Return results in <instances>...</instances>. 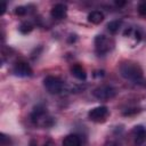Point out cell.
<instances>
[{
  "label": "cell",
  "mask_w": 146,
  "mask_h": 146,
  "mask_svg": "<svg viewBox=\"0 0 146 146\" xmlns=\"http://www.w3.org/2000/svg\"><path fill=\"white\" fill-rule=\"evenodd\" d=\"M120 73L121 75L127 79L130 80L132 82H139L143 79V70L141 67L133 62H124L120 65Z\"/></svg>",
  "instance_id": "cell-1"
},
{
  "label": "cell",
  "mask_w": 146,
  "mask_h": 146,
  "mask_svg": "<svg viewBox=\"0 0 146 146\" xmlns=\"http://www.w3.org/2000/svg\"><path fill=\"white\" fill-rule=\"evenodd\" d=\"M31 119L36 125H40V127H50L54 124L52 117L49 116L46 108L40 105L34 107V110L31 114Z\"/></svg>",
  "instance_id": "cell-2"
},
{
  "label": "cell",
  "mask_w": 146,
  "mask_h": 146,
  "mask_svg": "<svg viewBox=\"0 0 146 146\" xmlns=\"http://www.w3.org/2000/svg\"><path fill=\"white\" fill-rule=\"evenodd\" d=\"M43 86L49 94H54V95L60 94L64 89V82L59 78L52 75H49L43 80Z\"/></svg>",
  "instance_id": "cell-3"
},
{
  "label": "cell",
  "mask_w": 146,
  "mask_h": 146,
  "mask_svg": "<svg viewBox=\"0 0 146 146\" xmlns=\"http://www.w3.org/2000/svg\"><path fill=\"white\" fill-rule=\"evenodd\" d=\"M92 95L99 100H107V99H112L113 97H115L116 89L113 88L112 86L104 84V86H99L96 89H94Z\"/></svg>",
  "instance_id": "cell-4"
},
{
  "label": "cell",
  "mask_w": 146,
  "mask_h": 146,
  "mask_svg": "<svg viewBox=\"0 0 146 146\" xmlns=\"http://www.w3.org/2000/svg\"><path fill=\"white\" fill-rule=\"evenodd\" d=\"M108 115V108L106 106H97L89 111L88 116L94 122H104Z\"/></svg>",
  "instance_id": "cell-5"
},
{
  "label": "cell",
  "mask_w": 146,
  "mask_h": 146,
  "mask_svg": "<svg viewBox=\"0 0 146 146\" xmlns=\"http://www.w3.org/2000/svg\"><path fill=\"white\" fill-rule=\"evenodd\" d=\"M95 46H96V50L99 55H104L107 51H110L111 49V44H110V40L105 36V35H97L95 38Z\"/></svg>",
  "instance_id": "cell-6"
},
{
  "label": "cell",
  "mask_w": 146,
  "mask_h": 146,
  "mask_svg": "<svg viewBox=\"0 0 146 146\" xmlns=\"http://www.w3.org/2000/svg\"><path fill=\"white\" fill-rule=\"evenodd\" d=\"M13 71L15 73V75L22 76V78L32 75V68H31V66L26 62H17L15 64Z\"/></svg>",
  "instance_id": "cell-7"
},
{
  "label": "cell",
  "mask_w": 146,
  "mask_h": 146,
  "mask_svg": "<svg viewBox=\"0 0 146 146\" xmlns=\"http://www.w3.org/2000/svg\"><path fill=\"white\" fill-rule=\"evenodd\" d=\"M66 14H67V7L66 5L64 3H57L52 7L51 11H50V15L52 18L55 19H63L66 17Z\"/></svg>",
  "instance_id": "cell-8"
},
{
  "label": "cell",
  "mask_w": 146,
  "mask_h": 146,
  "mask_svg": "<svg viewBox=\"0 0 146 146\" xmlns=\"http://www.w3.org/2000/svg\"><path fill=\"white\" fill-rule=\"evenodd\" d=\"M132 132L135 136V143L137 145H143L146 141V130L143 125H136Z\"/></svg>",
  "instance_id": "cell-9"
},
{
  "label": "cell",
  "mask_w": 146,
  "mask_h": 146,
  "mask_svg": "<svg viewBox=\"0 0 146 146\" xmlns=\"http://www.w3.org/2000/svg\"><path fill=\"white\" fill-rule=\"evenodd\" d=\"M63 146H81V139L78 135H67L63 139Z\"/></svg>",
  "instance_id": "cell-10"
},
{
  "label": "cell",
  "mask_w": 146,
  "mask_h": 146,
  "mask_svg": "<svg viewBox=\"0 0 146 146\" xmlns=\"http://www.w3.org/2000/svg\"><path fill=\"white\" fill-rule=\"evenodd\" d=\"M71 72H72V75L75 76L76 79L79 80H86L87 79V73H86V70L79 65V64H74L72 67H71Z\"/></svg>",
  "instance_id": "cell-11"
},
{
  "label": "cell",
  "mask_w": 146,
  "mask_h": 146,
  "mask_svg": "<svg viewBox=\"0 0 146 146\" xmlns=\"http://www.w3.org/2000/svg\"><path fill=\"white\" fill-rule=\"evenodd\" d=\"M88 21L92 24H99L104 21V14L99 10H94L91 13H89L88 15Z\"/></svg>",
  "instance_id": "cell-12"
},
{
  "label": "cell",
  "mask_w": 146,
  "mask_h": 146,
  "mask_svg": "<svg viewBox=\"0 0 146 146\" xmlns=\"http://www.w3.org/2000/svg\"><path fill=\"white\" fill-rule=\"evenodd\" d=\"M121 27V21H111L107 24V30L111 33H115L119 31V29Z\"/></svg>",
  "instance_id": "cell-13"
},
{
  "label": "cell",
  "mask_w": 146,
  "mask_h": 146,
  "mask_svg": "<svg viewBox=\"0 0 146 146\" xmlns=\"http://www.w3.org/2000/svg\"><path fill=\"white\" fill-rule=\"evenodd\" d=\"M18 30H19L21 33L27 34V33H30V32L33 30V25H32L31 23H29V22H24V23H22V24L19 25Z\"/></svg>",
  "instance_id": "cell-14"
},
{
  "label": "cell",
  "mask_w": 146,
  "mask_h": 146,
  "mask_svg": "<svg viewBox=\"0 0 146 146\" xmlns=\"http://www.w3.org/2000/svg\"><path fill=\"white\" fill-rule=\"evenodd\" d=\"M26 11H27V9L24 6H19V7H16L15 8V14L18 15V16H24L26 14Z\"/></svg>",
  "instance_id": "cell-15"
},
{
  "label": "cell",
  "mask_w": 146,
  "mask_h": 146,
  "mask_svg": "<svg viewBox=\"0 0 146 146\" xmlns=\"http://www.w3.org/2000/svg\"><path fill=\"white\" fill-rule=\"evenodd\" d=\"M138 13L143 16H146V1H141L138 5Z\"/></svg>",
  "instance_id": "cell-16"
},
{
  "label": "cell",
  "mask_w": 146,
  "mask_h": 146,
  "mask_svg": "<svg viewBox=\"0 0 146 146\" xmlns=\"http://www.w3.org/2000/svg\"><path fill=\"white\" fill-rule=\"evenodd\" d=\"M6 9H7V3H6L5 1H2V2H1V11H0V14L3 15L5 11H6Z\"/></svg>",
  "instance_id": "cell-17"
},
{
  "label": "cell",
  "mask_w": 146,
  "mask_h": 146,
  "mask_svg": "<svg viewBox=\"0 0 146 146\" xmlns=\"http://www.w3.org/2000/svg\"><path fill=\"white\" fill-rule=\"evenodd\" d=\"M104 146H119V144H117L116 141H114V140H110V141H107Z\"/></svg>",
  "instance_id": "cell-18"
},
{
  "label": "cell",
  "mask_w": 146,
  "mask_h": 146,
  "mask_svg": "<svg viewBox=\"0 0 146 146\" xmlns=\"http://www.w3.org/2000/svg\"><path fill=\"white\" fill-rule=\"evenodd\" d=\"M115 3H116V6H119V7H120V6H123L125 2H124V1H116Z\"/></svg>",
  "instance_id": "cell-19"
},
{
  "label": "cell",
  "mask_w": 146,
  "mask_h": 146,
  "mask_svg": "<svg viewBox=\"0 0 146 146\" xmlns=\"http://www.w3.org/2000/svg\"><path fill=\"white\" fill-rule=\"evenodd\" d=\"M30 146H36V141H35V140H33V139H32V140H31V141H30Z\"/></svg>",
  "instance_id": "cell-20"
}]
</instances>
